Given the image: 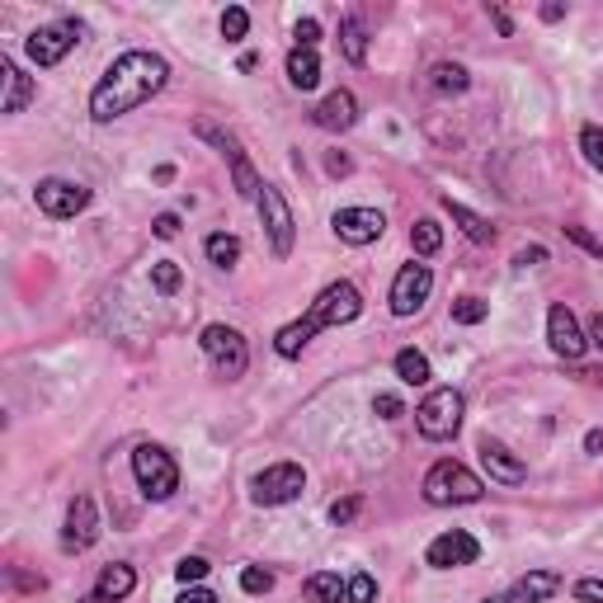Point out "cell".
<instances>
[{"label":"cell","mask_w":603,"mask_h":603,"mask_svg":"<svg viewBox=\"0 0 603 603\" xmlns=\"http://www.w3.org/2000/svg\"><path fill=\"white\" fill-rule=\"evenodd\" d=\"M133 590H137V570H133V566H123V562L104 566V570H99V580H95V594L104 599V603H123Z\"/></svg>","instance_id":"21"},{"label":"cell","mask_w":603,"mask_h":603,"mask_svg":"<svg viewBox=\"0 0 603 603\" xmlns=\"http://www.w3.org/2000/svg\"><path fill=\"white\" fill-rule=\"evenodd\" d=\"M302 485H307V471H302L297 463H274L250 481V500L255 505H293V500L302 495Z\"/></svg>","instance_id":"10"},{"label":"cell","mask_w":603,"mask_h":603,"mask_svg":"<svg viewBox=\"0 0 603 603\" xmlns=\"http://www.w3.org/2000/svg\"><path fill=\"white\" fill-rule=\"evenodd\" d=\"M81 603H104V599H99V594H90V599H81Z\"/></svg>","instance_id":"50"},{"label":"cell","mask_w":603,"mask_h":603,"mask_svg":"<svg viewBox=\"0 0 603 603\" xmlns=\"http://www.w3.org/2000/svg\"><path fill=\"white\" fill-rule=\"evenodd\" d=\"M485 603H505V594H500V599H485Z\"/></svg>","instance_id":"51"},{"label":"cell","mask_w":603,"mask_h":603,"mask_svg":"<svg viewBox=\"0 0 603 603\" xmlns=\"http://www.w3.org/2000/svg\"><path fill=\"white\" fill-rule=\"evenodd\" d=\"M566 236H570V241H576V246H584V250H590V255H599V260H603V241H594L590 232H584V226H566Z\"/></svg>","instance_id":"41"},{"label":"cell","mask_w":603,"mask_h":603,"mask_svg":"<svg viewBox=\"0 0 603 603\" xmlns=\"http://www.w3.org/2000/svg\"><path fill=\"white\" fill-rule=\"evenodd\" d=\"M415 429H420V439H429V443L457 439V429H463V392L434 386V392L415 406Z\"/></svg>","instance_id":"4"},{"label":"cell","mask_w":603,"mask_h":603,"mask_svg":"<svg viewBox=\"0 0 603 603\" xmlns=\"http://www.w3.org/2000/svg\"><path fill=\"white\" fill-rule=\"evenodd\" d=\"M429 85H434L439 95H463L471 76H467V66L463 62H434V71H429Z\"/></svg>","instance_id":"26"},{"label":"cell","mask_w":603,"mask_h":603,"mask_svg":"<svg viewBox=\"0 0 603 603\" xmlns=\"http://www.w3.org/2000/svg\"><path fill=\"white\" fill-rule=\"evenodd\" d=\"M477 453H481V467H485V477H491L495 485H524V481H528V467H524L519 457H514V453H509L500 439H491V434H485V439L477 443Z\"/></svg>","instance_id":"17"},{"label":"cell","mask_w":603,"mask_h":603,"mask_svg":"<svg viewBox=\"0 0 603 603\" xmlns=\"http://www.w3.org/2000/svg\"><path fill=\"white\" fill-rule=\"evenodd\" d=\"M481 556V542L467 533V528H448V533H439L434 542L424 547V566L434 570H457V566H471Z\"/></svg>","instance_id":"12"},{"label":"cell","mask_w":603,"mask_h":603,"mask_svg":"<svg viewBox=\"0 0 603 603\" xmlns=\"http://www.w3.org/2000/svg\"><path fill=\"white\" fill-rule=\"evenodd\" d=\"M576 599H584V603H603V580H580V584H576Z\"/></svg>","instance_id":"42"},{"label":"cell","mask_w":603,"mask_h":603,"mask_svg":"<svg viewBox=\"0 0 603 603\" xmlns=\"http://www.w3.org/2000/svg\"><path fill=\"white\" fill-rule=\"evenodd\" d=\"M311 123L325 127V133H344V127H354L358 123V99H354V90H330L321 104L311 109Z\"/></svg>","instance_id":"18"},{"label":"cell","mask_w":603,"mask_h":603,"mask_svg":"<svg viewBox=\"0 0 603 603\" xmlns=\"http://www.w3.org/2000/svg\"><path fill=\"white\" fill-rule=\"evenodd\" d=\"M443 212L463 226V236L467 241H477V246H495V226L481 218V212H471L467 204H453V198H443Z\"/></svg>","instance_id":"22"},{"label":"cell","mask_w":603,"mask_h":603,"mask_svg":"<svg viewBox=\"0 0 603 603\" xmlns=\"http://www.w3.org/2000/svg\"><path fill=\"white\" fill-rule=\"evenodd\" d=\"M372 410H378L382 420H401V415H406V406H401V396H392V392H382L378 401H372Z\"/></svg>","instance_id":"38"},{"label":"cell","mask_w":603,"mask_h":603,"mask_svg":"<svg viewBox=\"0 0 603 603\" xmlns=\"http://www.w3.org/2000/svg\"><path fill=\"white\" fill-rule=\"evenodd\" d=\"M208 562H204V556H184V562L175 566V576H180V584H198V580H208Z\"/></svg>","instance_id":"36"},{"label":"cell","mask_w":603,"mask_h":603,"mask_svg":"<svg viewBox=\"0 0 603 603\" xmlns=\"http://www.w3.org/2000/svg\"><path fill=\"white\" fill-rule=\"evenodd\" d=\"M180 603H218V594H212V590H184Z\"/></svg>","instance_id":"46"},{"label":"cell","mask_w":603,"mask_h":603,"mask_svg":"<svg viewBox=\"0 0 603 603\" xmlns=\"http://www.w3.org/2000/svg\"><path fill=\"white\" fill-rule=\"evenodd\" d=\"M260 222L269 232V250H274L279 260H288L293 241H297V222H293L288 198H283V189H274V184H264V189H260Z\"/></svg>","instance_id":"9"},{"label":"cell","mask_w":603,"mask_h":603,"mask_svg":"<svg viewBox=\"0 0 603 603\" xmlns=\"http://www.w3.org/2000/svg\"><path fill=\"white\" fill-rule=\"evenodd\" d=\"M151 232L161 236V241H175L180 236V218H175V212H161V218L151 222Z\"/></svg>","instance_id":"40"},{"label":"cell","mask_w":603,"mask_h":603,"mask_svg":"<svg viewBox=\"0 0 603 603\" xmlns=\"http://www.w3.org/2000/svg\"><path fill=\"white\" fill-rule=\"evenodd\" d=\"M99 542V509L90 495H76L66 505V524H62V552H90Z\"/></svg>","instance_id":"14"},{"label":"cell","mask_w":603,"mask_h":603,"mask_svg":"<svg viewBox=\"0 0 603 603\" xmlns=\"http://www.w3.org/2000/svg\"><path fill=\"white\" fill-rule=\"evenodd\" d=\"M165 81H170V62L161 52H123V57H113L109 71L99 76V85L90 90V119L95 123H113V119H123V113H133L141 109L147 99H156L165 90Z\"/></svg>","instance_id":"1"},{"label":"cell","mask_w":603,"mask_h":603,"mask_svg":"<svg viewBox=\"0 0 603 603\" xmlns=\"http://www.w3.org/2000/svg\"><path fill=\"white\" fill-rule=\"evenodd\" d=\"M344 590H349V580H340L335 570H316L302 584V599L307 603H344Z\"/></svg>","instance_id":"24"},{"label":"cell","mask_w":603,"mask_h":603,"mask_svg":"<svg viewBox=\"0 0 603 603\" xmlns=\"http://www.w3.org/2000/svg\"><path fill=\"white\" fill-rule=\"evenodd\" d=\"M246 34H250V14L241 10V5H232V10L222 14V38H226V42H241Z\"/></svg>","instance_id":"34"},{"label":"cell","mask_w":603,"mask_h":603,"mask_svg":"<svg viewBox=\"0 0 603 603\" xmlns=\"http://www.w3.org/2000/svg\"><path fill=\"white\" fill-rule=\"evenodd\" d=\"M34 198H38V208L48 212L52 222H66V218H76V212H85V204H90V189L76 184V180H42L38 189H34Z\"/></svg>","instance_id":"13"},{"label":"cell","mask_w":603,"mask_h":603,"mask_svg":"<svg viewBox=\"0 0 603 603\" xmlns=\"http://www.w3.org/2000/svg\"><path fill=\"white\" fill-rule=\"evenodd\" d=\"M584 453H603V429H590V434H584Z\"/></svg>","instance_id":"48"},{"label":"cell","mask_w":603,"mask_h":603,"mask_svg":"<svg viewBox=\"0 0 603 603\" xmlns=\"http://www.w3.org/2000/svg\"><path fill=\"white\" fill-rule=\"evenodd\" d=\"M340 48H344V57H349L354 66L368 62V24L358 20V14H344V24H340Z\"/></svg>","instance_id":"25"},{"label":"cell","mask_w":603,"mask_h":603,"mask_svg":"<svg viewBox=\"0 0 603 603\" xmlns=\"http://www.w3.org/2000/svg\"><path fill=\"white\" fill-rule=\"evenodd\" d=\"M410 250L420 255V260H429V255H439L443 250V226L434 218H420L410 226Z\"/></svg>","instance_id":"28"},{"label":"cell","mask_w":603,"mask_h":603,"mask_svg":"<svg viewBox=\"0 0 603 603\" xmlns=\"http://www.w3.org/2000/svg\"><path fill=\"white\" fill-rule=\"evenodd\" d=\"M204 255H208V264H218V269H232L241 260V241L232 232H212L204 241Z\"/></svg>","instance_id":"29"},{"label":"cell","mask_w":603,"mask_h":603,"mask_svg":"<svg viewBox=\"0 0 603 603\" xmlns=\"http://www.w3.org/2000/svg\"><path fill=\"white\" fill-rule=\"evenodd\" d=\"M491 20H495V28H500V34H505V38H514V20H509V14L500 10V5H491Z\"/></svg>","instance_id":"44"},{"label":"cell","mask_w":603,"mask_h":603,"mask_svg":"<svg viewBox=\"0 0 603 603\" xmlns=\"http://www.w3.org/2000/svg\"><path fill=\"white\" fill-rule=\"evenodd\" d=\"M485 316H491V307H485L481 297H457V302H453V321H457V325H481Z\"/></svg>","instance_id":"31"},{"label":"cell","mask_w":603,"mask_h":603,"mask_svg":"<svg viewBox=\"0 0 603 603\" xmlns=\"http://www.w3.org/2000/svg\"><path fill=\"white\" fill-rule=\"evenodd\" d=\"M133 477L141 485V495L147 500H170L180 491V467H175V457H170L161 443H137V453H133Z\"/></svg>","instance_id":"5"},{"label":"cell","mask_w":603,"mask_h":603,"mask_svg":"<svg viewBox=\"0 0 603 603\" xmlns=\"http://www.w3.org/2000/svg\"><path fill=\"white\" fill-rule=\"evenodd\" d=\"M198 344H204V354L212 358V368H218L226 382L246 378V368H250V344H246V335H241V330L212 321V325H204Z\"/></svg>","instance_id":"7"},{"label":"cell","mask_w":603,"mask_h":603,"mask_svg":"<svg viewBox=\"0 0 603 603\" xmlns=\"http://www.w3.org/2000/svg\"><path fill=\"white\" fill-rule=\"evenodd\" d=\"M358 311H364V293H358L349 279L325 283V288L316 293V302L307 307V316H297L293 325H283L279 335H274L279 358H302V349L311 344V335H321V330H330V325L358 321Z\"/></svg>","instance_id":"2"},{"label":"cell","mask_w":603,"mask_h":603,"mask_svg":"<svg viewBox=\"0 0 603 603\" xmlns=\"http://www.w3.org/2000/svg\"><path fill=\"white\" fill-rule=\"evenodd\" d=\"M584 335H590V344H599V349H603V311L590 321V330H584Z\"/></svg>","instance_id":"47"},{"label":"cell","mask_w":603,"mask_h":603,"mask_svg":"<svg viewBox=\"0 0 603 603\" xmlns=\"http://www.w3.org/2000/svg\"><path fill=\"white\" fill-rule=\"evenodd\" d=\"M288 81H293V90H316V85H321V57L311 48H293L288 52Z\"/></svg>","instance_id":"23"},{"label":"cell","mask_w":603,"mask_h":603,"mask_svg":"<svg viewBox=\"0 0 603 603\" xmlns=\"http://www.w3.org/2000/svg\"><path fill=\"white\" fill-rule=\"evenodd\" d=\"M358 505H364V500H358V495H349V500H335V505H330V524H349L354 514H358Z\"/></svg>","instance_id":"39"},{"label":"cell","mask_w":603,"mask_h":603,"mask_svg":"<svg viewBox=\"0 0 603 603\" xmlns=\"http://www.w3.org/2000/svg\"><path fill=\"white\" fill-rule=\"evenodd\" d=\"M547 340H552V349L562 354L566 364H576V358H584V349H590V335L580 330L576 311H570L566 302H552V311H547Z\"/></svg>","instance_id":"15"},{"label":"cell","mask_w":603,"mask_h":603,"mask_svg":"<svg viewBox=\"0 0 603 603\" xmlns=\"http://www.w3.org/2000/svg\"><path fill=\"white\" fill-rule=\"evenodd\" d=\"M293 34H297V48H311L316 52V42H321V24H316V20H297Z\"/></svg>","instance_id":"37"},{"label":"cell","mask_w":603,"mask_h":603,"mask_svg":"<svg viewBox=\"0 0 603 603\" xmlns=\"http://www.w3.org/2000/svg\"><path fill=\"white\" fill-rule=\"evenodd\" d=\"M580 151H584V161H590L594 170H603V127L599 123L580 127Z\"/></svg>","instance_id":"32"},{"label":"cell","mask_w":603,"mask_h":603,"mask_svg":"<svg viewBox=\"0 0 603 603\" xmlns=\"http://www.w3.org/2000/svg\"><path fill=\"white\" fill-rule=\"evenodd\" d=\"M429 293H434V269L420 260L401 264L392 279V316H415L429 302Z\"/></svg>","instance_id":"11"},{"label":"cell","mask_w":603,"mask_h":603,"mask_svg":"<svg viewBox=\"0 0 603 603\" xmlns=\"http://www.w3.org/2000/svg\"><path fill=\"white\" fill-rule=\"evenodd\" d=\"M241 590H246V594H269V590H274V576H269L264 566H246V570H241Z\"/></svg>","instance_id":"35"},{"label":"cell","mask_w":603,"mask_h":603,"mask_svg":"<svg viewBox=\"0 0 603 603\" xmlns=\"http://www.w3.org/2000/svg\"><path fill=\"white\" fill-rule=\"evenodd\" d=\"M194 133L204 137V141H212V147L226 156V165H232V180H236V194H241V198H255V204H260V189H264V184H260V175H255V165L246 161V147H241V137L226 133V127L212 123V119H198Z\"/></svg>","instance_id":"6"},{"label":"cell","mask_w":603,"mask_h":603,"mask_svg":"<svg viewBox=\"0 0 603 603\" xmlns=\"http://www.w3.org/2000/svg\"><path fill=\"white\" fill-rule=\"evenodd\" d=\"M0 85H5V95H0V113H20L28 99L38 95V85L28 81L24 71L10 62V57H0Z\"/></svg>","instance_id":"19"},{"label":"cell","mask_w":603,"mask_h":603,"mask_svg":"<svg viewBox=\"0 0 603 603\" xmlns=\"http://www.w3.org/2000/svg\"><path fill=\"white\" fill-rule=\"evenodd\" d=\"M562 14H566L562 5H542V20H547V24H556V20H562Z\"/></svg>","instance_id":"49"},{"label":"cell","mask_w":603,"mask_h":603,"mask_svg":"<svg viewBox=\"0 0 603 603\" xmlns=\"http://www.w3.org/2000/svg\"><path fill=\"white\" fill-rule=\"evenodd\" d=\"M542 260H547V246H528V250H519V255H514V264H519V269H528V264H542Z\"/></svg>","instance_id":"43"},{"label":"cell","mask_w":603,"mask_h":603,"mask_svg":"<svg viewBox=\"0 0 603 603\" xmlns=\"http://www.w3.org/2000/svg\"><path fill=\"white\" fill-rule=\"evenodd\" d=\"M392 368H396V378L406 386H429V378H434V372H429V358L420 349H401Z\"/></svg>","instance_id":"27"},{"label":"cell","mask_w":603,"mask_h":603,"mask_svg":"<svg viewBox=\"0 0 603 603\" xmlns=\"http://www.w3.org/2000/svg\"><path fill=\"white\" fill-rule=\"evenodd\" d=\"M180 283H184V274H180L175 260H156V264H151V288L161 293V297H175Z\"/></svg>","instance_id":"30"},{"label":"cell","mask_w":603,"mask_h":603,"mask_svg":"<svg viewBox=\"0 0 603 603\" xmlns=\"http://www.w3.org/2000/svg\"><path fill=\"white\" fill-rule=\"evenodd\" d=\"M81 34H85L81 20H52V24H42V28H34V34L24 38V52H28V62H34V66L48 71V66L62 62L71 48H76Z\"/></svg>","instance_id":"8"},{"label":"cell","mask_w":603,"mask_h":603,"mask_svg":"<svg viewBox=\"0 0 603 603\" xmlns=\"http://www.w3.org/2000/svg\"><path fill=\"white\" fill-rule=\"evenodd\" d=\"M556 590H562V576H556V570H528L524 580H514L505 603H547Z\"/></svg>","instance_id":"20"},{"label":"cell","mask_w":603,"mask_h":603,"mask_svg":"<svg viewBox=\"0 0 603 603\" xmlns=\"http://www.w3.org/2000/svg\"><path fill=\"white\" fill-rule=\"evenodd\" d=\"M485 495V481L477 477L471 467L463 463H453V457H443V463L429 467V477H424V500L429 505H477V500Z\"/></svg>","instance_id":"3"},{"label":"cell","mask_w":603,"mask_h":603,"mask_svg":"<svg viewBox=\"0 0 603 603\" xmlns=\"http://www.w3.org/2000/svg\"><path fill=\"white\" fill-rule=\"evenodd\" d=\"M325 170H330V175H349V156H325Z\"/></svg>","instance_id":"45"},{"label":"cell","mask_w":603,"mask_h":603,"mask_svg":"<svg viewBox=\"0 0 603 603\" xmlns=\"http://www.w3.org/2000/svg\"><path fill=\"white\" fill-rule=\"evenodd\" d=\"M344 603H378V580H372L368 570H358V576H349V590H344Z\"/></svg>","instance_id":"33"},{"label":"cell","mask_w":603,"mask_h":603,"mask_svg":"<svg viewBox=\"0 0 603 603\" xmlns=\"http://www.w3.org/2000/svg\"><path fill=\"white\" fill-rule=\"evenodd\" d=\"M330 226H335V236L344 246H372V241L386 232V218L378 208H340L335 218H330Z\"/></svg>","instance_id":"16"}]
</instances>
